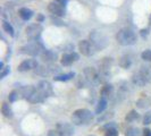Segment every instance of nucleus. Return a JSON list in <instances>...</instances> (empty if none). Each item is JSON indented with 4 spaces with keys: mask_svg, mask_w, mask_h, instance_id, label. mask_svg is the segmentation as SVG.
<instances>
[{
    "mask_svg": "<svg viewBox=\"0 0 151 136\" xmlns=\"http://www.w3.org/2000/svg\"><path fill=\"white\" fill-rule=\"evenodd\" d=\"M8 74H9V67H5L2 70H1V73H0V77L4 78V77L7 76Z\"/></svg>",
    "mask_w": 151,
    "mask_h": 136,
    "instance_id": "72a5a7b5",
    "label": "nucleus"
},
{
    "mask_svg": "<svg viewBox=\"0 0 151 136\" xmlns=\"http://www.w3.org/2000/svg\"><path fill=\"white\" fill-rule=\"evenodd\" d=\"M56 129L60 133L61 136H73V134H74L73 126L68 122H58Z\"/></svg>",
    "mask_w": 151,
    "mask_h": 136,
    "instance_id": "9d476101",
    "label": "nucleus"
},
{
    "mask_svg": "<svg viewBox=\"0 0 151 136\" xmlns=\"http://www.w3.org/2000/svg\"><path fill=\"white\" fill-rule=\"evenodd\" d=\"M132 82H133L134 85L139 86V87H142V86H144L145 84L149 83V81H148V79L140 73V72H137V73H135V74L133 75V77H132Z\"/></svg>",
    "mask_w": 151,
    "mask_h": 136,
    "instance_id": "4468645a",
    "label": "nucleus"
},
{
    "mask_svg": "<svg viewBox=\"0 0 151 136\" xmlns=\"http://www.w3.org/2000/svg\"><path fill=\"white\" fill-rule=\"evenodd\" d=\"M77 60H78V54L77 53H65L61 57V65L63 66H69V65H72L73 62H75Z\"/></svg>",
    "mask_w": 151,
    "mask_h": 136,
    "instance_id": "ddd939ff",
    "label": "nucleus"
},
{
    "mask_svg": "<svg viewBox=\"0 0 151 136\" xmlns=\"http://www.w3.org/2000/svg\"><path fill=\"white\" fill-rule=\"evenodd\" d=\"M40 57H41L42 61H45V62H53L57 59V54L50 50H43L42 53L40 54Z\"/></svg>",
    "mask_w": 151,
    "mask_h": 136,
    "instance_id": "2eb2a0df",
    "label": "nucleus"
},
{
    "mask_svg": "<svg viewBox=\"0 0 151 136\" xmlns=\"http://www.w3.org/2000/svg\"><path fill=\"white\" fill-rule=\"evenodd\" d=\"M105 128H107L105 136H118V132L115 127H111L110 125H106Z\"/></svg>",
    "mask_w": 151,
    "mask_h": 136,
    "instance_id": "bb28decb",
    "label": "nucleus"
},
{
    "mask_svg": "<svg viewBox=\"0 0 151 136\" xmlns=\"http://www.w3.org/2000/svg\"><path fill=\"white\" fill-rule=\"evenodd\" d=\"M48 136H61V135H60V133H59L57 129H51V130H49Z\"/></svg>",
    "mask_w": 151,
    "mask_h": 136,
    "instance_id": "f704fd0d",
    "label": "nucleus"
},
{
    "mask_svg": "<svg viewBox=\"0 0 151 136\" xmlns=\"http://www.w3.org/2000/svg\"><path fill=\"white\" fill-rule=\"evenodd\" d=\"M90 136H92V135H90Z\"/></svg>",
    "mask_w": 151,
    "mask_h": 136,
    "instance_id": "a19ab883",
    "label": "nucleus"
},
{
    "mask_svg": "<svg viewBox=\"0 0 151 136\" xmlns=\"http://www.w3.org/2000/svg\"><path fill=\"white\" fill-rule=\"evenodd\" d=\"M113 66V58H104L99 64V73L100 75H107L109 73V69Z\"/></svg>",
    "mask_w": 151,
    "mask_h": 136,
    "instance_id": "f8f14e48",
    "label": "nucleus"
},
{
    "mask_svg": "<svg viewBox=\"0 0 151 136\" xmlns=\"http://www.w3.org/2000/svg\"><path fill=\"white\" fill-rule=\"evenodd\" d=\"M119 65H121L122 68L127 69V68H129L131 65H132V59L129 58V56H123L121 58V60H119Z\"/></svg>",
    "mask_w": 151,
    "mask_h": 136,
    "instance_id": "412c9836",
    "label": "nucleus"
},
{
    "mask_svg": "<svg viewBox=\"0 0 151 136\" xmlns=\"http://www.w3.org/2000/svg\"><path fill=\"white\" fill-rule=\"evenodd\" d=\"M114 93V87L113 85L110 84H106L104 87H102V91H101V98L108 99L109 97H111Z\"/></svg>",
    "mask_w": 151,
    "mask_h": 136,
    "instance_id": "f3484780",
    "label": "nucleus"
},
{
    "mask_svg": "<svg viewBox=\"0 0 151 136\" xmlns=\"http://www.w3.org/2000/svg\"><path fill=\"white\" fill-rule=\"evenodd\" d=\"M141 35H142V38L147 37L148 35V30H141Z\"/></svg>",
    "mask_w": 151,
    "mask_h": 136,
    "instance_id": "4c0bfd02",
    "label": "nucleus"
},
{
    "mask_svg": "<svg viewBox=\"0 0 151 136\" xmlns=\"http://www.w3.org/2000/svg\"><path fill=\"white\" fill-rule=\"evenodd\" d=\"M37 90L45 97V99L50 97L52 94V86H51V84L49 83L48 81H41V82H39L38 86H37Z\"/></svg>",
    "mask_w": 151,
    "mask_h": 136,
    "instance_id": "1a4fd4ad",
    "label": "nucleus"
},
{
    "mask_svg": "<svg viewBox=\"0 0 151 136\" xmlns=\"http://www.w3.org/2000/svg\"><path fill=\"white\" fill-rule=\"evenodd\" d=\"M2 29H4V31L6 32V33H8L9 35H12V37H14V27L10 25V23L8 22H4L2 23Z\"/></svg>",
    "mask_w": 151,
    "mask_h": 136,
    "instance_id": "a878e982",
    "label": "nucleus"
},
{
    "mask_svg": "<svg viewBox=\"0 0 151 136\" xmlns=\"http://www.w3.org/2000/svg\"><path fill=\"white\" fill-rule=\"evenodd\" d=\"M114 117V112L113 111H110V112H107L105 113L104 116H101V117H99L98 118V121H104V120H108V119H110V118H113Z\"/></svg>",
    "mask_w": 151,
    "mask_h": 136,
    "instance_id": "7c9ffc66",
    "label": "nucleus"
},
{
    "mask_svg": "<svg viewBox=\"0 0 151 136\" xmlns=\"http://www.w3.org/2000/svg\"><path fill=\"white\" fill-rule=\"evenodd\" d=\"M55 1H57L58 4H60L63 6H66V4L68 2V0H55Z\"/></svg>",
    "mask_w": 151,
    "mask_h": 136,
    "instance_id": "e433bc0d",
    "label": "nucleus"
},
{
    "mask_svg": "<svg viewBox=\"0 0 151 136\" xmlns=\"http://www.w3.org/2000/svg\"><path fill=\"white\" fill-rule=\"evenodd\" d=\"M140 118V115L136 112V111H134V110H132V111H129V113H127V116L125 117V119H126V121H129V122H133V121L137 120Z\"/></svg>",
    "mask_w": 151,
    "mask_h": 136,
    "instance_id": "393cba45",
    "label": "nucleus"
},
{
    "mask_svg": "<svg viewBox=\"0 0 151 136\" xmlns=\"http://www.w3.org/2000/svg\"><path fill=\"white\" fill-rule=\"evenodd\" d=\"M41 32H42V26L38 24V23H35V24H31L29 25L27 27H26V30H25V33H26V37L27 39H30V40H37V39L40 37V34H41Z\"/></svg>",
    "mask_w": 151,
    "mask_h": 136,
    "instance_id": "0eeeda50",
    "label": "nucleus"
},
{
    "mask_svg": "<svg viewBox=\"0 0 151 136\" xmlns=\"http://www.w3.org/2000/svg\"><path fill=\"white\" fill-rule=\"evenodd\" d=\"M1 112H2V115L6 118H12L13 117V110H12V108H10V106L8 103H4L2 105V107H1Z\"/></svg>",
    "mask_w": 151,
    "mask_h": 136,
    "instance_id": "4be33fe9",
    "label": "nucleus"
},
{
    "mask_svg": "<svg viewBox=\"0 0 151 136\" xmlns=\"http://www.w3.org/2000/svg\"><path fill=\"white\" fill-rule=\"evenodd\" d=\"M35 87L34 86H31V85H27V86H24L22 87V90H21V93H22V95L24 97L25 99H29L35 92Z\"/></svg>",
    "mask_w": 151,
    "mask_h": 136,
    "instance_id": "a211bd4d",
    "label": "nucleus"
},
{
    "mask_svg": "<svg viewBox=\"0 0 151 136\" xmlns=\"http://www.w3.org/2000/svg\"><path fill=\"white\" fill-rule=\"evenodd\" d=\"M136 106L139 107V108H147V107L150 106V101L148 99H144V98L140 99V100H137Z\"/></svg>",
    "mask_w": 151,
    "mask_h": 136,
    "instance_id": "c85d7f7f",
    "label": "nucleus"
},
{
    "mask_svg": "<svg viewBox=\"0 0 151 136\" xmlns=\"http://www.w3.org/2000/svg\"><path fill=\"white\" fill-rule=\"evenodd\" d=\"M78 50L83 56L90 57V56H92L93 53L96 52L97 49L94 48V45L92 44V42L90 40H82V41L78 42Z\"/></svg>",
    "mask_w": 151,
    "mask_h": 136,
    "instance_id": "423d86ee",
    "label": "nucleus"
},
{
    "mask_svg": "<svg viewBox=\"0 0 151 136\" xmlns=\"http://www.w3.org/2000/svg\"><path fill=\"white\" fill-rule=\"evenodd\" d=\"M27 100L30 101L31 103H38V102L43 101V100H45V97H43V95H42L38 90H35V92H34V93H33V94H32Z\"/></svg>",
    "mask_w": 151,
    "mask_h": 136,
    "instance_id": "6ab92c4d",
    "label": "nucleus"
},
{
    "mask_svg": "<svg viewBox=\"0 0 151 136\" xmlns=\"http://www.w3.org/2000/svg\"><path fill=\"white\" fill-rule=\"evenodd\" d=\"M141 57L144 61H151V50H144L141 53Z\"/></svg>",
    "mask_w": 151,
    "mask_h": 136,
    "instance_id": "c756f323",
    "label": "nucleus"
},
{
    "mask_svg": "<svg viewBox=\"0 0 151 136\" xmlns=\"http://www.w3.org/2000/svg\"><path fill=\"white\" fill-rule=\"evenodd\" d=\"M149 24H150V26H151V15H150V18H149Z\"/></svg>",
    "mask_w": 151,
    "mask_h": 136,
    "instance_id": "ea45409f",
    "label": "nucleus"
},
{
    "mask_svg": "<svg viewBox=\"0 0 151 136\" xmlns=\"http://www.w3.org/2000/svg\"><path fill=\"white\" fill-rule=\"evenodd\" d=\"M42 51H43V49H42L41 44L35 40H33L32 42L23 45L21 48V52L25 53V54H30V56H38V54H41Z\"/></svg>",
    "mask_w": 151,
    "mask_h": 136,
    "instance_id": "20e7f679",
    "label": "nucleus"
},
{
    "mask_svg": "<svg viewBox=\"0 0 151 136\" xmlns=\"http://www.w3.org/2000/svg\"><path fill=\"white\" fill-rule=\"evenodd\" d=\"M125 135L126 136H139L140 135V130H139V128H135V127H129V128L126 129Z\"/></svg>",
    "mask_w": 151,
    "mask_h": 136,
    "instance_id": "cd10ccee",
    "label": "nucleus"
},
{
    "mask_svg": "<svg viewBox=\"0 0 151 136\" xmlns=\"http://www.w3.org/2000/svg\"><path fill=\"white\" fill-rule=\"evenodd\" d=\"M106 108H107V99L101 98L99 100L98 106L96 108V113H97V115H101V113L105 111Z\"/></svg>",
    "mask_w": 151,
    "mask_h": 136,
    "instance_id": "aec40b11",
    "label": "nucleus"
},
{
    "mask_svg": "<svg viewBox=\"0 0 151 136\" xmlns=\"http://www.w3.org/2000/svg\"><path fill=\"white\" fill-rule=\"evenodd\" d=\"M100 73L98 70H96L92 67H86L84 69V78L91 84L97 85L101 82V77H100Z\"/></svg>",
    "mask_w": 151,
    "mask_h": 136,
    "instance_id": "39448f33",
    "label": "nucleus"
},
{
    "mask_svg": "<svg viewBox=\"0 0 151 136\" xmlns=\"http://www.w3.org/2000/svg\"><path fill=\"white\" fill-rule=\"evenodd\" d=\"M90 41L92 42V44L94 45V48L97 50H102L108 44V39L105 35V33L97 30L92 31L90 33Z\"/></svg>",
    "mask_w": 151,
    "mask_h": 136,
    "instance_id": "7ed1b4c3",
    "label": "nucleus"
},
{
    "mask_svg": "<svg viewBox=\"0 0 151 136\" xmlns=\"http://www.w3.org/2000/svg\"><path fill=\"white\" fill-rule=\"evenodd\" d=\"M142 75L149 81V83L151 82V67L150 66H142V67L140 68V70H139Z\"/></svg>",
    "mask_w": 151,
    "mask_h": 136,
    "instance_id": "b1692460",
    "label": "nucleus"
},
{
    "mask_svg": "<svg viewBox=\"0 0 151 136\" xmlns=\"http://www.w3.org/2000/svg\"><path fill=\"white\" fill-rule=\"evenodd\" d=\"M116 40L121 45L124 47H129V45H133L136 43V35L135 33L129 29H122L117 35H116Z\"/></svg>",
    "mask_w": 151,
    "mask_h": 136,
    "instance_id": "f257e3e1",
    "label": "nucleus"
},
{
    "mask_svg": "<svg viewBox=\"0 0 151 136\" xmlns=\"http://www.w3.org/2000/svg\"><path fill=\"white\" fill-rule=\"evenodd\" d=\"M93 119V115L88 109H77L72 115V122L74 125H85Z\"/></svg>",
    "mask_w": 151,
    "mask_h": 136,
    "instance_id": "f03ea898",
    "label": "nucleus"
},
{
    "mask_svg": "<svg viewBox=\"0 0 151 136\" xmlns=\"http://www.w3.org/2000/svg\"><path fill=\"white\" fill-rule=\"evenodd\" d=\"M38 67V61L35 59H27V60L22 61L17 69L19 72H29V70H32V69H37Z\"/></svg>",
    "mask_w": 151,
    "mask_h": 136,
    "instance_id": "9b49d317",
    "label": "nucleus"
},
{
    "mask_svg": "<svg viewBox=\"0 0 151 136\" xmlns=\"http://www.w3.org/2000/svg\"><path fill=\"white\" fill-rule=\"evenodd\" d=\"M42 19H43V17L40 15V16H39V21H42Z\"/></svg>",
    "mask_w": 151,
    "mask_h": 136,
    "instance_id": "58836bf2",
    "label": "nucleus"
},
{
    "mask_svg": "<svg viewBox=\"0 0 151 136\" xmlns=\"http://www.w3.org/2000/svg\"><path fill=\"white\" fill-rule=\"evenodd\" d=\"M75 74L74 73H68V74H63V75L55 76V81H58V82H66L69 81L72 78H74Z\"/></svg>",
    "mask_w": 151,
    "mask_h": 136,
    "instance_id": "5701e85b",
    "label": "nucleus"
},
{
    "mask_svg": "<svg viewBox=\"0 0 151 136\" xmlns=\"http://www.w3.org/2000/svg\"><path fill=\"white\" fill-rule=\"evenodd\" d=\"M18 15H19V17L22 18L23 21H29L33 16V11L29 8H21L19 11H18Z\"/></svg>",
    "mask_w": 151,
    "mask_h": 136,
    "instance_id": "dca6fc26",
    "label": "nucleus"
},
{
    "mask_svg": "<svg viewBox=\"0 0 151 136\" xmlns=\"http://www.w3.org/2000/svg\"><path fill=\"white\" fill-rule=\"evenodd\" d=\"M48 9H49V11H50L52 15L56 16V17H63V16L65 15V6L58 4L57 1L50 2L49 6H48Z\"/></svg>",
    "mask_w": 151,
    "mask_h": 136,
    "instance_id": "6e6552de",
    "label": "nucleus"
},
{
    "mask_svg": "<svg viewBox=\"0 0 151 136\" xmlns=\"http://www.w3.org/2000/svg\"><path fill=\"white\" fill-rule=\"evenodd\" d=\"M18 98V93L17 92H12L10 94H9V101H12V102H14V101H16V99Z\"/></svg>",
    "mask_w": 151,
    "mask_h": 136,
    "instance_id": "473e14b6",
    "label": "nucleus"
},
{
    "mask_svg": "<svg viewBox=\"0 0 151 136\" xmlns=\"http://www.w3.org/2000/svg\"><path fill=\"white\" fill-rule=\"evenodd\" d=\"M143 135L144 136H151V130L150 129H148V128H145L143 130Z\"/></svg>",
    "mask_w": 151,
    "mask_h": 136,
    "instance_id": "c9c22d12",
    "label": "nucleus"
},
{
    "mask_svg": "<svg viewBox=\"0 0 151 136\" xmlns=\"http://www.w3.org/2000/svg\"><path fill=\"white\" fill-rule=\"evenodd\" d=\"M143 124L144 125H149V124H151V112L145 113V116H144V118H143Z\"/></svg>",
    "mask_w": 151,
    "mask_h": 136,
    "instance_id": "2f4dec72",
    "label": "nucleus"
}]
</instances>
